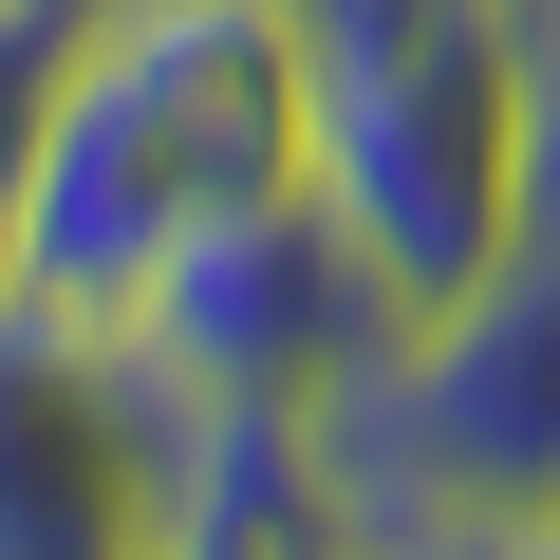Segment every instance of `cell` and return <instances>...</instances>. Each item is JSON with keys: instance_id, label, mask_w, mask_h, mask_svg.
<instances>
[{"instance_id": "obj_1", "label": "cell", "mask_w": 560, "mask_h": 560, "mask_svg": "<svg viewBox=\"0 0 560 560\" xmlns=\"http://www.w3.org/2000/svg\"><path fill=\"white\" fill-rule=\"evenodd\" d=\"M318 168V38L300 0H94V38L57 75L38 131V206H20V300L57 318H150V280Z\"/></svg>"}, {"instance_id": "obj_5", "label": "cell", "mask_w": 560, "mask_h": 560, "mask_svg": "<svg viewBox=\"0 0 560 560\" xmlns=\"http://www.w3.org/2000/svg\"><path fill=\"white\" fill-rule=\"evenodd\" d=\"M187 374L113 318L0 300V560H168Z\"/></svg>"}, {"instance_id": "obj_3", "label": "cell", "mask_w": 560, "mask_h": 560, "mask_svg": "<svg viewBox=\"0 0 560 560\" xmlns=\"http://www.w3.org/2000/svg\"><path fill=\"white\" fill-rule=\"evenodd\" d=\"M318 448L355 541H560V224L411 355H374L318 411Z\"/></svg>"}, {"instance_id": "obj_6", "label": "cell", "mask_w": 560, "mask_h": 560, "mask_svg": "<svg viewBox=\"0 0 560 560\" xmlns=\"http://www.w3.org/2000/svg\"><path fill=\"white\" fill-rule=\"evenodd\" d=\"M75 38H94V0H0V300H20V206H38V131H57Z\"/></svg>"}, {"instance_id": "obj_2", "label": "cell", "mask_w": 560, "mask_h": 560, "mask_svg": "<svg viewBox=\"0 0 560 560\" xmlns=\"http://www.w3.org/2000/svg\"><path fill=\"white\" fill-rule=\"evenodd\" d=\"M318 187L374 224L411 300H486L560 206V57L541 0H411L374 38H318Z\"/></svg>"}, {"instance_id": "obj_4", "label": "cell", "mask_w": 560, "mask_h": 560, "mask_svg": "<svg viewBox=\"0 0 560 560\" xmlns=\"http://www.w3.org/2000/svg\"><path fill=\"white\" fill-rule=\"evenodd\" d=\"M187 393H261V411H337L374 355H411L430 337V300L374 261V224L300 168V187H261V206H224L168 280H150V318H131Z\"/></svg>"}]
</instances>
